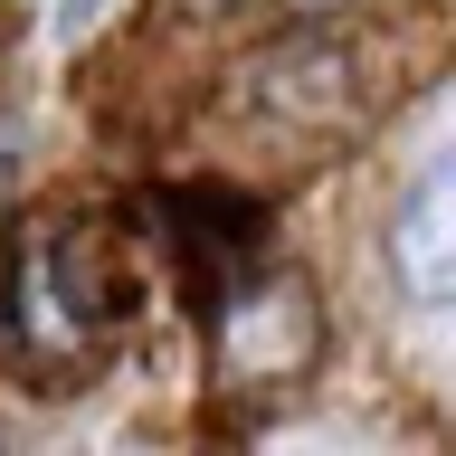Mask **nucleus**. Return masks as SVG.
Segmentation results:
<instances>
[{
  "label": "nucleus",
  "instance_id": "f03ea898",
  "mask_svg": "<svg viewBox=\"0 0 456 456\" xmlns=\"http://www.w3.org/2000/svg\"><path fill=\"white\" fill-rule=\"evenodd\" d=\"M390 276L409 305H447L456 295V171H419V191L390 228Z\"/></svg>",
  "mask_w": 456,
  "mask_h": 456
},
{
  "label": "nucleus",
  "instance_id": "f257e3e1",
  "mask_svg": "<svg viewBox=\"0 0 456 456\" xmlns=\"http://www.w3.org/2000/svg\"><path fill=\"white\" fill-rule=\"evenodd\" d=\"M124 314V285L105 276V238L86 219H38L10 256V314H0V342L38 370L86 362L105 323Z\"/></svg>",
  "mask_w": 456,
  "mask_h": 456
}]
</instances>
